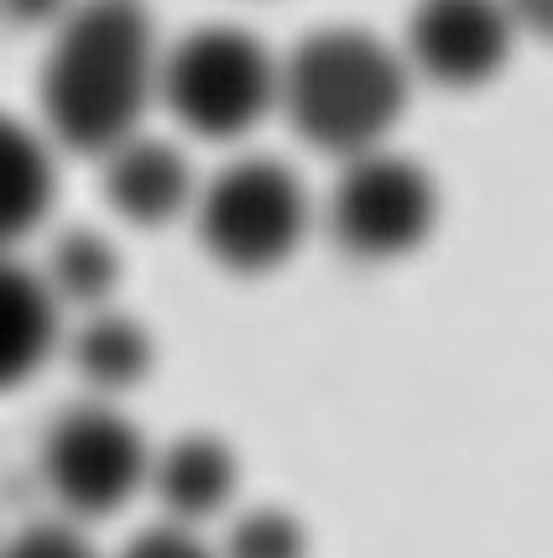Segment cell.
Listing matches in <instances>:
<instances>
[{
    "label": "cell",
    "mask_w": 553,
    "mask_h": 558,
    "mask_svg": "<svg viewBox=\"0 0 553 558\" xmlns=\"http://www.w3.org/2000/svg\"><path fill=\"white\" fill-rule=\"evenodd\" d=\"M163 48L142 0H73L52 26L37 99L43 125L63 151L105 157L142 131L157 99Z\"/></svg>",
    "instance_id": "obj_1"
},
{
    "label": "cell",
    "mask_w": 553,
    "mask_h": 558,
    "mask_svg": "<svg viewBox=\"0 0 553 558\" xmlns=\"http://www.w3.org/2000/svg\"><path fill=\"white\" fill-rule=\"evenodd\" d=\"M412 69L365 26H318L277 63V110L324 157L386 146L402 121Z\"/></svg>",
    "instance_id": "obj_2"
},
{
    "label": "cell",
    "mask_w": 553,
    "mask_h": 558,
    "mask_svg": "<svg viewBox=\"0 0 553 558\" xmlns=\"http://www.w3.org/2000/svg\"><path fill=\"white\" fill-rule=\"evenodd\" d=\"M157 99L193 136L236 142L277 110V58L241 26H193L163 52Z\"/></svg>",
    "instance_id": "obj_3"
},
{
    "label": "cell",
    "mask_w": 553,
    "mask_h": 558,
    "mask_svg": "<svg viewBox=\"0 0 553 558\" xmlns=\"http://www.w3.org/2000/svg\"><path fill=\"white\" fill-rule=\"evenodd\" d=\"M309 219V194L298 172L277 157H241L193 194L199 245L236 277L277 271L303 245Z\"/></svg>",
    "instance_id": "obj_4"
},
{
    "label": "cell",
    "mask_w": 553,
    "mask_h": 558,
    "mask_svg": "<svg viewBox=\"0 0 553 558\" xmlns=\"http://www.w3.org/2000/svg\"><path fill=\"white\" fill-rule=\"evenodd\" d=\"M324 225L345 256L356 262H397L412 256L438 225V189L412 157L371 146L345 157V172L329 189Z\"/></svg>",
    "instance_id": "obj_5"
},
{
    "label": "cell",
    "mask_w": 553,
    "mask_h": 558,
    "mask_svg": "<svg viewBox=\"0 0 553 558\" xmlns=\"http://www.w3.org/2000/svg\"><path fill=\"white\" fill-rule=\"evenodd\" d=\"M152 454L136 423L105 402H79L52 423L43 444V475L73 517H110L142 490Z\"/></svg>",
    "instance_id": "obj_6"
},
{
    "label": "cell",
    "mask_w": 553,
    "mask_h": 558,
    "mask_svg": "<svg viewBox=\"0 0 553 558\" xmlns=\"http://www.w3.org/2000/svg\"><path fill=\"white\" fill-rule=\"evenodd\" d=\"M517 37L522 32L502 0H418L402 58L438 89H481L506 69Z\"/></svg>",
    "instance_id": "obj_7"
},
{
    "label": "cell",
    "mask_w": 553,
    "mask_h": 558,
    "mask_svg": "<svg viewBox=\"0 0 553 558\" xmlns=\"http://www.w3.org/2000/svg\"><path fill=\"white\" fill-rule=\"evenodd\" d=\"M105 198L110 209L131 225H168L183 209H193V168L189 157L172 142H157V136H125L121 146H110L105 157Z\"/></svg>",
    "instance_id": "obj_8"
},
{
    "label": "cell",
    "mask_w": 553,
    "mask_h": 558,
    "mask_svg": "<svg viewBox=\"0 0 553 558\" xmlns=\"http://www.w3.org/2000/svg\"><path fill=\"white\" fill-rule=\"evenodd\" d=\"M146 481H152V490L168 507L172 522L193 527V522L230 507V496H236V454L215 434H183L152 460Z\"/></svg>",
    "instance_id": "obj_9"
},
{
    "label": "cell",
    "mask_w": 553,
    "mask_h": 558,
    "mask_svg": "<svg viewBox=\"0 0 553 558\" xmlns=\"http://www.w3.org/2000/svg\"><path fill=\"white\" fill-rule=\"evenodd\" d=\"M58 344V298L43 271L0 251V391L22 387Z\"/></svg>",
    "instance_id": "obj_10"
},
{
    "label": "cell",
    "mask_w": 553,
    "mask_h": 558,
    "mask_svg": "<svg viewBox=\"0 0 553 558\" xmlns=\"http://www.w3.org/2000/svg\"><path fill=\"white\" fill-rule=\"evenodd\" d=\"M52 194H58L52 146L16 116H0V251L26 241L48 219Z\"/></svg>",
    "instance_id": "obj_11"
},
{
    "label": "cell",
    "mask_w": 553,
    "mask_h": 558,
    "mask_svg": "<svg viewBox=\"0 0 553 558\" xmlns=\"http://www.w3.org/2000/svg\"><path fill=\"white\" fill-rule=\"evenodd\" d=\"M73 365L95 391H131L152 371V340L136 318L89 308L73 335Z\"/></svg>",
    "instance_id": "obj_12"
},
{
    "label": "cell",
    "mask_w": 553,
    "mask_h": 558,
    "mask_svg": "<svg viewBox=\"0 0 553 558\" xmlns=\"http://www.w3.org/2000/svg\"><path fill=\"white\" fill-rule=\"evenodd\" d=\"M43 282H48V292L58 298V308H63V303H73V308H105L116 282H121V256H116V245L105 241L99 230L73 225V230H63V235L48 245Z\"/></svg>",
    "instance_id": "obj_13"
},
{
    "label": "cell",
    "mask_w": 553,
    "mask_h": 558,
    "mask_svg": "<svg viewBox=\"0 0 553 558\" xmlns=\"http://www.w3.org/2000/svg\"><path fill=\"white\" fill-rule=\"evenodd\" d=\"M219 558H309V537L288 511H245L230 527Z\"/></svg>",
    "instance_id": "obj_14"
},
{
    "label": "cell",
    "mask_w": 553,
    "mask_h": 558,
    "mask_svg": "<svg viewBox=\"0 0 553 558\" xmlns=\"http://www.w3.org/2000/svg\"><path fill=\"white\" fill-rule=\"evenodd\" d=\"M0 558H99V554L89 548V537L69 527V522H32L0 548Z\"/></svg>",
    "instance_id": "obj_15"
},
{
    "label": "cell",
    "mask_w": 553,
    "mask_h": 558,
    "mask_svg": "<svg viewBox=\"0 0 553 558\" xmlns=\"http://www.w3.org/2000/svg\"><path fill=\"white\" fill-rule=\"evenodd\" d=\"M121 558H219V554H209L199 543V533H193L189 522H172L168 517V522H157V527L131 537V548Z\"/></svg>",
    "instance_id": "obj_16"
},
{
    "label": "cell",
    "mask_w": 553,
    "mask_h": 558,
    "mask_svg": "<svg viewBox=\"0 0 553 558\" xmlns=\"http://www.w3.org/2000/svg\"><path fill=\"white\" fill-rule=\"evenodd\" d=\"M512 11V22L522 37H538V43H553V0H502Z\"/></svg>",
    "instance_id": "obj_17"
},
{
    "label": "cell",
    "mask_w": 553,
    "mask_h": 558,
    "mask_svg": "<svg viewBox=\"0 0 553 558\" xmlns=\"http://www.w3.org/2000/svg\"><path fill=\"white\" fill-rule=\"evenodd\" d=\"M73 0H0V11L22 26H58L69 16Z\"/></svg>",
    "instance_id": "obj_18"
}]
</instances>
